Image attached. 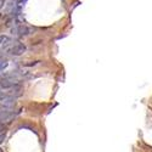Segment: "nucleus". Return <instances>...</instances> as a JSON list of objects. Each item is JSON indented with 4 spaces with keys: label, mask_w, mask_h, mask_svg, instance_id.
I'll return each instance as SVG.
<instances>
[{
    "label": "nucleus",
    "mask_w": 152,
    "mask_h": 152,
    "mask_svg": "<svg viewBox=\"0 0 152 152\" xmlns=\"http://www.w3.org/2000/svg\"><path fill=\"white\" fill-rule=\"evenodd\" d=\"M12 32H15V34H17V35H27L31 33V29L24 24H18L17 27H15L12 29Z\"/></svg>",
    "instance_id": "3"
},
{
    "label": "nucleus",
    "mask_w": 152,
    "mask_h": 152,
    "mask_svg": "<svg viewBox=\"0 0 152 152\" xmlns=\"http://www.w3.org/2000/svg\"><path fill=\"white\" fill-rule=\"evenodd\" d=\"M7 66H9L7 60L4 58V57H0V72H1V71H4Z\"/></svg>",
    "instance_id": "5"
},
{
    "label": "nucleus",
    "mask_w": 152,
    "mask_h": 152,
    "mask_svg": "<svg viewBox=\"0 0 152 152\" xmlns=\"http://www.w3.org/2000/svg\"><path fill=\"white\" fill-rule=\"evenodd\" d=\"M4 4H5V0H0V9L4 6Z\"/></svg>",
    "instance_id": "8"
},
{
    "label": "nucleus",
    "mask_w": 152,
    "mask_h": 152,
    "mask_svg": "<svg viewBox=\"0 0 152 152\" xmlns=\"http://www.w3.org/2000/svg\"><path fill=\"white\" fill-rule=\"evenodd\" d=\"M5 138H6V130H4V132L0 133V144H3V142H4Z\"/></svg>",
    "instance_id": "6"
},
{
    "label": "nucleus",
    "mask_w": 152,
    "mask_h": 152,
    "mask_svg": "<svg viewBox=\"0 0 152 152\" xmlns=\"http://www.w3.org/2000/svg\"><path fill=\"white\" fill-rule=\"evenodd\" d=\"M4 130H6V127L4 126V123H0V133L4 132Z\"/></svg>",
    "instance_id": "7"
},
{
    "label": "nucleus",
    "mask_w": 152,
    "mask_h": 152,
    "mask_svg": "<svg viewBox=\"0 0 152 152\" xmlns=\"http://www.w3.org/2000/svg\"><path fill=\"white\" fill-rule=\"evenodd\" d=\"M0 152H4V151H3V149H0Z\"/></svg>",
    "instance_id": "9"
},
{
    "label": "nucleus",
    "mask_w": 152,
    "mask_h": 152,
    "mask_svg": "<svg viewBox=\"0 0 152 152\" xmlns=\"http://www.w3.org/2000/svg\"><path fill=\"white\" fill-rule=\"evenodd\" d=\"M5 48H6L7 54H10V55H12V56H21V55H23L27 50L26 45L22 44V43H18V41H15L14 44L10 43V44L6 45Z\"/></svg>",
    "instance_id": "1"
},
{
    "label": "nucleus",
    "mask_w": 152,
    "mask_h": 152,
    "mask_svg": "<svg viewBox=\"0 0 152 152\" xmlns=\"http://www.w3.org/2000/svg\"><path fill=\"white\" fill-rule=\"evenodd\" d=\"M18 83H20V80L17 77H15L14 73L0 75V88H3V89H7L10 86H14Z\"/></svg>",
    "instance_id": "2"
},
{
    "label": "nucleus",
    "mask_w": 152,
    "mask_h": 152,
    "mask_svg": "<svg viewBox=\"0 0 152 152\" xmlns=\"http://www.w3.org/2000/svg\"><path fill=\"white\" fill-rule=\"evenodd\" d=\"M11 43V38L7 35H0V46H6Z\"/></svg>",
    "instance_id": "4"
}]
</instances>
